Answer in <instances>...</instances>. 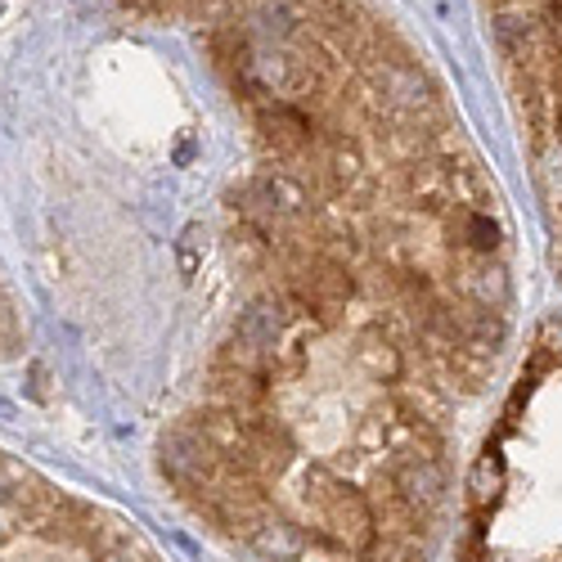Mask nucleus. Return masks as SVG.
<instances>
[{
  "mask_svg": "<svg viewBox=\"0 0 562 562\" xmlns=\"http://www.w3.org/2000/svg\"><path fill=\"white\" fill-rule=\"evenodd\" d=\"M212 55L252 139L225 194L239 302L158 473L252 562H437L518 329L499 194L424 59L351 0L257 10Z\"/></svg>",
  "mask_w": 562,
  "mask_h": 562,
  "instance_id": "f257e3e1",
  "label": "nucleus"
},
{
  "mask_svg": "<svg viewBox=\"0 0 562 562\" xmlns=\"http://www.w3.org/2000/svg\"><path fill=\"white\" fill-rule=\"evenodd\" d=\"M454 562H562V315L531 334L463 468Z\"/></svg>",
  "mask_w": 562,
  "mask_h": 562,
  "instance_id": "f03ea898",
  "label": "nucleus"
},
{
  "mask_svg": "<svg viewBox=\"0 0 562 562\" xmlns=\"http://www.w3.org/2000/svg\"><path fill=\"white\" fill-rule=\"evenodd\" d=\"M482 10L562 270V0H482Z\"/></svg>",
  "mask_w": 562,
  "mask_h": 562,
  "instance_id": "7ed1b4c3",
  "label": "nucleus"
},
{
  "mask_svg": "<svg viewBox=\"0 0 562 562\" xmlns=\"http://www.w3.org/2000/svg\"><path fill=\"white\" fill-rule=\"evenodd\" d=\"M0 562H171L122 513L0 454Z\"/></svg>",
  "mask_w": 562,
  "mask_h": 562,
  "instance_id": "20e7f679",
  "label": "nucleus"
}]
</instances>
